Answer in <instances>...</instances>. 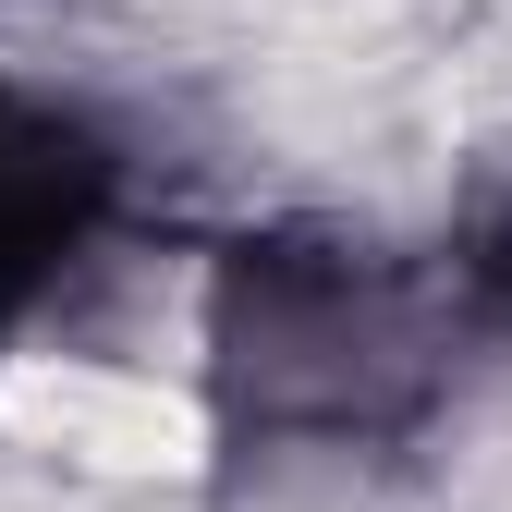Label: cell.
<instances>
[{
  "instance_id": "obj_1",
  "label": "cell",
  "mask_w": 512,
  "mask_h": 512,
  "mask_svg": "<svg viewBox=\"0 0 512 512\" xmlns=\"http://www.w3.org/2000/svg\"><path fill=\"white\" fill-rule=\"evenodd\" d=\"M439 354H452V305L366 256L244 244L220 293V391L244 427H391Z\"/></svg>"
}]
</instances>
